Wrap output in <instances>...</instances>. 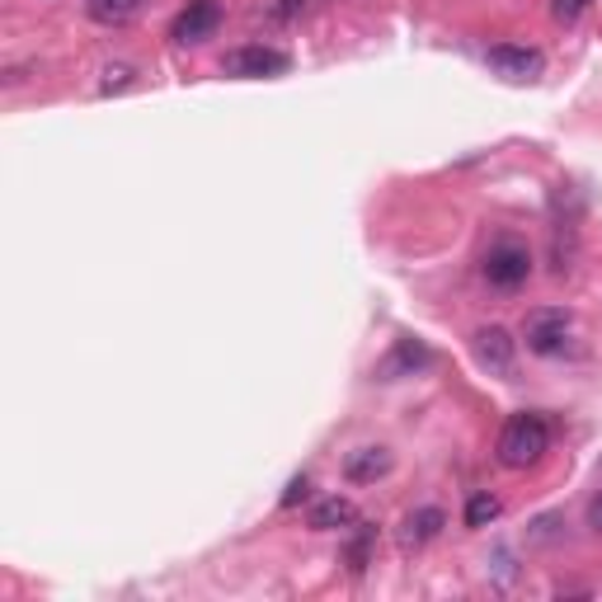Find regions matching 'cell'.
Wrapping results in <instances>:
<instances>
[{
  "label": "cell",
  "mask_w": 602,
  "mask_h": 602,
  "mask_svg": "<svg viewBox=\"0 0 602 602\" xmlns=\"http://www.w3.org/2000/svg\"><path fill=\"white\" fill-rule=\"evenodd\" d=\"M391 466H395L391 448H358V452L344 456V475L354 485H377L382 475H391Z\"/></svg>",
  "instance_id": "obj_9"
},
{
  "label": "cell",
  "mask_w": 602,
  "mask_h": 602,
  "mask_svg": "<svg viewBox=\"0 0 602 602\" xmlns=\"http://www.w3.org/2000/svg\"><path fill=\"white\" fill-rule=\"evenodd\" d=\"M551 452V424L542 415H532V409H522V415H513L509 424H503L499 433V462L509 471H528L536 466L542 456Z\"/></svg>",
  "instance_id": "obj_1"
},
{
  "label": "cell",
  "mask_w": 602,
  "mask_h": 602,
  "mask_svg": "<svg viewBox=\"0 0 602 602\" xmlns=\"http://www.w3.org/2000/svg\"><path fill=\"white\" fill-rule=\"evenodd\" d=\"M589 5H593V0H551V14H556L560 24H575L579 14L589 10Z\"/></svg>",
  "instance_id": "obj_15"
},
{
  "label": "cell",
  "mask_w": 602,
  "mask_h": 602,
  "mask_svg": "<svg viewBox=\"0 0 602 602\" xmlns=\"http://www.w3.org/2000/svg\"><path fill=\"white\" fill-rule=\"evenodd\" d=\"M489 67H495L503 81H536L546 61H542V53H536V47L499 43V47H489Z\"/></svg>",
  "instance_id": "obj_7"
},
{
  "label": "cell",
  "mask_w": 602,
  "mask_h": 602,
  "mask_svg": "<svg viewBox=\"0 0 602 602\" xmlns=\"http://www.w3.org/2000/svg\"><path fill=\"white\" fill-rule=\"evenodd\" d=\"M147 5L151 0H85V14L104 28H123V24H132Z\"/></svg>",
  "instance_id": "obj_12"
},
{
  "label": "cell",
  "mask_w": 602,
  "mask_h": 602,
  "mask_svg": "<svg viewBox=\"0 0 602 602\" xmlns=\"http://www.w3.org/2000/svg\"><path fill=\"white\" fill-rule=\"evenodd\" d=\"M128 85H132V67H108V71H104V94L128 90Z\"/></svg>",
  "instance_id": "obj_16"
},
{
  "label": "cell",
  "mask_w": 602,
  "mask_h": 602,
  "mask_svg": "<svg viewBox=\"0 0 602 602\" xmlns=\"http://www.w3.org/2000/svg\"><path fill=\"white\" fill-rule=\"evenodd\" d=\"M589 522H593V528H602V495L589 503Z\"/></svg>",
  "instance_id": "obj_18"
},
{
  "label": "cell",
  "mask_w": 602,
  "mask_h": 602,
  "mask_svg": "<svg viewBox=\"0 0 602 602\" xmlns=\"http://www.w3.org/2000/svg\"><path fill=\"white\" fill-rule=\"evenodd\" d=\"M306 495H311V481H306V475H297V481L282 489V509H292V503H301Z\"/></svg>",
  "instance_id": "obj_17"
},
{
  "label": "cell",
  "mask_w": 602,
  "mask_h": 602,
  "mask_svg": "<svg viewBox=\"0 0 602 602\" xmlns=\"http://www.w3.org/2000/svg\"><path fill=\"white\" fill-rule=\"evenodd\" d=\"M306 522H311V532H339V528H354L358 509H354V503H348L344 495H329V499H321V503H311Z\"/></svg>",
  "instance_id": "obj_11"
},
{
  "label": "cell",
  "mask_w": 602,
  "mask_h": 602,
  "mask_svg": "<svg viewBox=\"0 0 602 602\" xmlns=\"http://www.w3.org/2000/svg\"><path fill=\"white\" fill-rule=\"evenodd\" d=\"M292 67L288 53H278V47H264V43H250V47H235L221 61V71L235 76V81H268V76H282Z\"/></svg>",
  "instance_id": "obj_4"
},
{
  "label": "cell",
  "mask_w": 602,
  "mask_h": 602,
  "mask_svg": "<svg viewBox=\"0 0 602 602\" xmlns=\"http://www.w3.org/2000/svg\"><path fill=\"white\" fill-rule=\"evenodd\" d=\"M485 282L489 288H499V292H513L522 288V282L532 278V255H528V245L522 241H495L485 250Z\"/></svg>",
  "instance_id": "obj_2"
},
{
  "label": "cell",
  "mask_w": 602,
  "mask_h": 602,
  "mask_svg": "<svg viewBox=\"0 0 602 602\" xmlns=\"http://www.w3.org/2000/svg\"><path fill=\"white\" fill-rule=\"evenodd\" d=\"M471 348H475V358H481V368L489 372H499V377H509L513 372V335L503 325H481L471 335Z\"/></svg>",
  "instance_id": "obj_6"
},
{
  "label": "cell",
  "mask_w": 602,
  "mask_h": 602,
  "mask_svg": "<svg viewBox=\"0 0 602 602\" xmlns=\"http://www.w3.org/2000/svg\"><path fill=\"white\" fill-rule=\"evenodd\" d=\"M442 528H448V513H442V509H415V513H405V522H401V546H405V551L429 546Z\"/></svg>",
  "instance_id": "obj_10"
},
{
  "label": "cell",
  "mask_w": 602,
  "mask_h": 602,
  "mask_svg": "<svg viewBox=\"0 0 602 602\" xmlns=\"http://www.w3.org/2000/svg\"><path fill=\"white\" fill-rule=\"evenodd\" d=\"M499 513H503V503L489 495V489H481V495L466 499V528H489V522H495Z\"/></svg>",
  "instance_id": "obj_14"
},
{
  "label": "cell",
  "mask_w": 602,
  "mask_h": 602,
  "mask_svg": "<svg viewBox=\"0 0 602 602\" xmlns=\"http://www.w3.org/2000/svg\"><path fill=\"white\" fill-rule=\"evenodd\" d=\"M372 546H377V528H368V522H362V528L354 532V542H348V551H344V565L354 569V575H362V569H368V560H372Z\"/></svg>",
  "instance_id": "obj_13"
},
{
  "label": "cell",
  "mask_w": 602,
  "mask_h": 602,
  "mask_svg": "<svg viewBox=\"0 0 602 602\" xmlns=\"http://www.w3.org/2000/svg\"><path fill=\"white\" fill-rule=\"evenodd\" d=\"M429 362H433V354L419 339H395L391 354L377 362V377H382V382H401V377H415L419 368H429Z\"/></svg>",
  "instance_id": "obj_8"
},
{
  "label": "cell",
  "mask_w": 602,
  "mask_h": 602,
  "mask_svg": "<svg viewBox=\"0 0 602 602\" xmlns=\"http://www.w3.org/2000/svg\"><path fill=\"white\" fill-rule=\"evenodd\" d=\"M569 329H575L569 311H560V306H536V311H528V321H522V339H528L532 354L556 358V354H565Z\"/></svg>",
  "instance_id": "obj_3"
},
{
  "label": "cell",
  "mask_w": 602,
  "mask_h": 602,
  "mask_svg": "<svg viewBox=\"0 0 602 602\" xmlns=\"http://www.w3.org/2000/svg\"><path fill=\"white\" fill-rule=\"evenodd\" d=\"M217 28H221V0H188L180 10V20L170 24V38L184 47H198V43L217 38Z\"/></svg>",
  "instance_id": "obj_5"
}]
</instances>
